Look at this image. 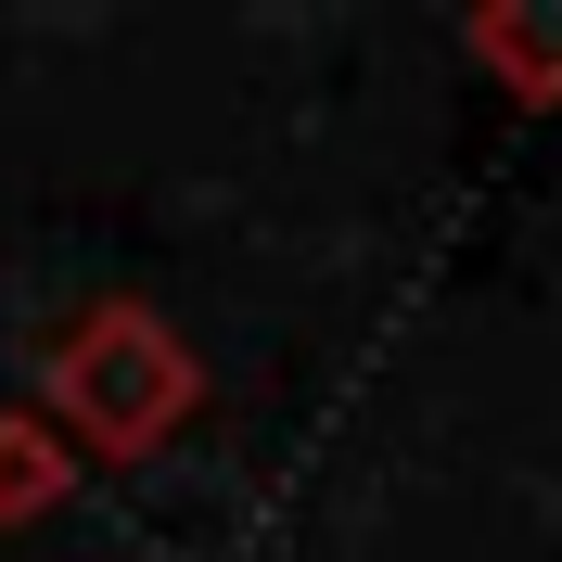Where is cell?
I'll use <instances>...</instances> for the list:
<instances>
[{
    "instance_id": "obj_1",
    "label": "cell",
    "mask_w": 562,
    "mask_h": 562,
    "mask_svg": "<svg viewBox=\"0 0 562 562\" xmlns=\"http://www.w3.org/2000/svg\"><path fill=\"white\" fill-rule=\"evenodd\" d=\"M52 396H65L103 448H154V435L192 409V371H179V346L140 307H103V319H77L65 346H52Z\"/></svg>"
},
{
    "instance_id": "obj_2",
    "label": "cell",
    "mask_w": 562,
    "mask_h": 562,
    "mask_svg": "<svg viewBox=\"0 0 562 562\" xmlns=\"http://www.w3.org/2000/svg\"><path fill=\"white\" fill-rule=\"evenodd\" d=\"M473 52L512 77V103H562V13H473Z\"/></svg>"
}]
</instances>
